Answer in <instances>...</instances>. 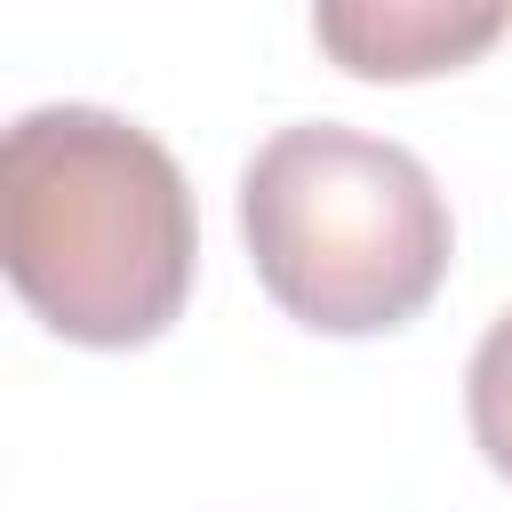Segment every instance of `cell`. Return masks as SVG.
Masks as SVG:
<instances>
[{
  "instance_id": "6da1fadb",
  "label": "cell",
  "mask_w": 512,
  "mask_h": 512,
  "mask_svg": "<svg viewBox=\"0 0 512 512\" xmlns=\"http://www.w3.org/2000/svg\"><path fill=\"white\" fill-rule=\"evenodd\" d=\"M0 264L64 344L136 352L168 336L200 264L176 152L104 104H32L0 136Z\"/></svg>"
},
{
  "instance_id": "7a4b0ae2",
  "label": "cell",
  "mask_w": 512,
  "mask_h": 512,
  "mask_svg": "<svg viewBox=\"0 0 512 512\" xmlns=\"http://www.w3.org/2000/svg\"><path fill=\"white\" fill-rule=\"evenodd\" d=\"M240 240L264 296L312 336H392L456 264L432 168L344 120H296L256 144L240 168Z\"/></svg>"
},
{
  "instance_id": "3957f363",
  "label": "cell",
  "mask_w": 512,
  "mask_h": 512,
  "mask_svg": "<svg viewBox=\"0 0 512 512\" xmlns=\"http://www.w3.org/2000/svg\"><path fill=\"white\" fill-rule=\"evenodd\" d=\"M512 32V0H312V40L344 80L408 88L472 72Z\"/></svg>"
},
{
  "instance_id": "277c9868",
  "label": "cell",
  "mask_w": 512,
  "mask_h": 512,
  "mask_svg": "<svg viewBox=\"0 0 512 512\" xmlns=\"http://www.w3.org/2000/svg\"><path fill=\"white\" fill-rule=\"evenodd\" d=\"M464 416L496 480H512V312L488 320V336L464 360Z\"/></svg>"
}]
</instances>
